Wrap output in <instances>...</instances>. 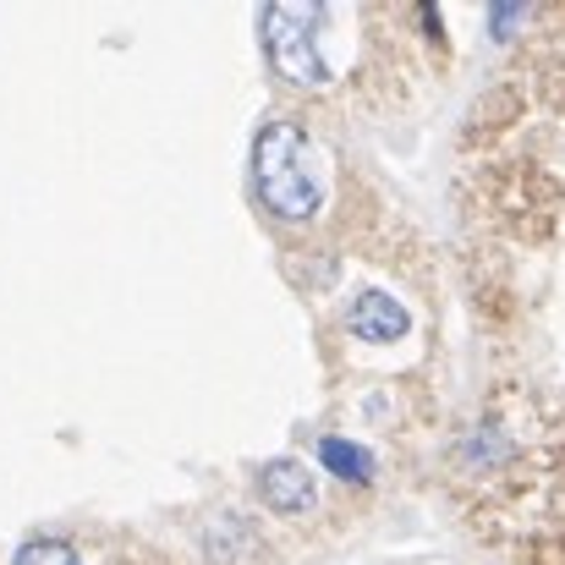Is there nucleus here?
<instances>
[{
  "label": "nucleus",
  "mask_w": 565,
  "mask_h": 565,
  "mask_svg": "<svg viewBox=\"0 0 565 565\" xmlns=\"http://www.w3.org/2000/svg\"><path fill=\"white\" fill-rule=\"evenodd\" d=\"M253 177H258V198L269 214L280 220H313L324 203V171L319 154L308 143L302 127L291 121H269L253 143Z\"/></svg>",
  "instance_id": "f257e3e1"
},
{
  "label": "nucleus",
  "mask_w": 565,
  "mask_h": 565,
  "mask_svg": "<svg viewBox=\"0 0 565 565\" xmlns=\"http://www.w3.org/2000/svg\"><path fill=\"white\" fill-rule=\"evenodd\" d=\"M258 494H264V505H269L275 516H308V511L319 505V478H313L302 461L275 456V461L258 467Z\"/></svg>",
  "instance_id": "f03ea898"
},
{
  "label": "nucleus",
  "mask_w": 565,
  "mask_h": 565,
  "mask_svg": "<svg viewBox=\"0 0 565 565\" xmlns=\"http://www.w3.org/2000/svg\"><path fill=\"white\" fill-rule=\"evenodd\" d=\"M406 308L390 297V291H358L352 297V308H347V330H352V341H363V347H390V341H401L406 335Z\"/></svg>",
  "instance_id": "7ed1b4c3"
},
{
  "label": "nucleus",
  "mask_w": 565,
  "mask_h": 565,
  "mask_svg": "<svg viewBox=\"0 0 565 565\" xmlns=\"http://www.w3.org/2000/svg\"><path fill=\"white\" fill-rule=\"evenodd\" d=\"M319 461L335 472V478H358V483H369L374 478V461H369V450H358V445H347V439H319Z\"/></svg>",
  "instance_id": "20e7f679"
},
{
  "label": "nucleus",
  "mask_w": 565,
  "mask_h": 565,
  "mask_svg": "<svg viewBox=\"0 0 565 565\" xmlns=\"http://www.w3.org/2000/svg\"><path fill=\"white\" fill-rule=\"evenodd\" d=\"M11 565H83V555L66 539H28Z\"/></svg>",
  "instance_id": "39448f33"
}]
</instances>
